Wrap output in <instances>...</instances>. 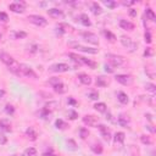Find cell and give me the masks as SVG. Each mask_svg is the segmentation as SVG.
Instances as JSON below:
<instances>
[{
	"label": "cell",
	"instance_id": "obj_1",
	"mask_svg": "<svg viewBox=\"0 0 156 156\" xmlns=\"http://www.w3.org/2000/svg\"><path fill=\"white\" fill-rule=\"evenodd\" d=\"M0 60H2L4 64L8 66V68L15 73V75H20V64L15 61V59L12 56H10L6 53H0Z\"/></svg>",
	"mask_w": 156,
	"mask_h": 156
},
{
	"label": "cell",
	"instance_id": "obj_2",
	"mask_svg": "<svg viewBox=\"0 0 156 156\" xmlns=\"http://www.w3.org/2000/svg\"><path fill=\"white\" fill-rule=\"evenodd\" d=\"M68 56H70L75 62L79 64V65H87V66H89V67H91V68H94V67L97 66V64H95L94 61H91V60H89V59H85V57H83V56H79V55H77V54H75V53H70Z\"/></svg>",
	"mask_w": 156,
	"mask_h": 156
},
{
	"label": "cell",
	"instance_id": "obj_3",
	"mask_svg": "<svg viewBox=\"0 0 156 156\" xmlns=\"http://www.w3.org/2000/svg\"><path fill=\"white\" fill-rule=\"evenodd\" d=\"M106 59L109 60V62L113 66V67H118L122 66L124 64V57L121 55H115V54H107Z\"/></svg>",
	"mask_w": 156,
	"mask_h": 156
},
{
	"label": "cell",
	"instance_id": "obj_4",
	"mask_svg": "<svg viewBox=\"0 0 156 156\" xmlns=\"http://www.w3.org/2000/svg\"><path fill=\"white\" fill-rule=\"evenodd\" d=\"M121 44L124 46V48H127L129 51H134L135 49H137V44L133 42V39L132 38H129V37H126V36H122L121 37Z\"/></svg>",
	"mask_w": 156,
	"mask_h": 156
},
{
	"label": "cell",
	"instance_id": "obj_5",
	"mask_svg": "<svg viewBox=\"0 0 156 156\" xmlns=\"http://www.w3.org/2000/svg\"><path fill=\"white\" fill-rule=\"evenodd\" d=\"M28 20H29V22H32V23H34L36 26H39V27L46 26V23H48V21L45 20V17L39 16V15H29L28 16Z\"/></svg>",
	"mask_w": 156,
	"mask_h": 156
},
{
	"label": "cell",
	"instance_id": "obj_6",
	"mask_svg": "<svg viewBox=\"0 0 156 156\" xmlns=\"http://www.w3.org/2000/svg\"><path fill=\"white\" fill-rule=\"evenodd\" d=\"M20 73H22L23 76L29 77V78H37L38 77L37 73L32 68H30L29 66H27V65H24V64H21L20 65Z\"/></svg>",
	"mask_w": 156,
	"mask_h": 156
},
{
	"label": "cell",
	"instance_id": "obj_7",
	"mask_svg": "<svg viewBox=\"0 0 156 156\" xmlns=\"http://www.w3.org/2000/svg\"><path fill=\"white\" fill-rule=\"evenodd\" d=\"M72 48L79 50V51H83V53H88V54H98V49H93V48H88V46H83L81 45L79 43H71L70 44Z\"/></svg>",
	"mask_w": 156,
	"mask_h": 156
},
{
	"label": "cell",
	"instance_id": "obj_8",
	"mask_svg": "<svg viewBox=\"0 0 156 156\" xmlns=\"http://www.w3.org/2000/svg\"><path fill=\"white\" fill-rule=\"evenodd\" d=\"M82 37L84 38V40H87L90 44H94V45H98L99 44V39H98L97 34L91 33V32H83L82 33Z\"/></svg>",
	"mask_w": 156,
	"mask_h": 156
},
{
	"label": "cell",
	"instance_id": "obj_9",
	"mask_svg": "<svg viewBox=\"0 0 156 156\" xmlns=\"http://www.w3.org/2000/svg\"><path fill=\"white\" fill-rule=\"evenodd\" d=\"M115 78H116V81L118 83H121L123 85H129V84L133 83V78L129 75H117Z\"/></svg>",
	"mask_w": 156,
	"mask_h": 156
},
{
	"label": "cell",
	"instance_id": "obj_10",
	"mask_svg": "<svg viewBox=\"0 0 156 156\" xmlns=\"http://www.w3.org/2000/svg\"><path fill=\"white\" fill-rule=\"evenodd\" d=\"M71 67L67 65V64H55V65H53L49 70L51 71V72H67L68 70H70Z\"/></svg>",
	"mask_w": 156,
	"mask_h": 156
},
{
	"label": "cell",
	"instance_id": "obj_11",
	"mask_svg": "<svg viewBox=\"0 0 156 156\" xmlns=\"http://www.w3.org/2000/svg\"><path fill=\"white\" fill-rule=\"evenodd\" d=\"M9 9L12 11V12H16V14H22L24 11V3H20V2H15L12 4L9 5Z\"/></svg>",
	"mask_w": 156,
	"mask_h": 156
},
{
	"label": "cell",
	"instance_id": "obj_12",
	"mask_svg": "<svg viewBox=\"0 0 156 156\" xmlns=\"http://www.w3.org/2000/svg\"><path fill=\"white\" fill-rule=\"evenodd\" d=\"M83 122H84V124H87L89 127H95L98 124V118L91 116V115H87L83 117Z\"/></svg>",
	"mask_w": 156,
	"mask_h": 156
},
{
	"label": "cell",
	"instance_id": "obj_13",
	"mask_svg": "<svg viewBox=\"0 0 156 156\" xmlns=\"http://www.w3.org/2000/svg\"><path fill=\"white\" fill-rule=\"evenodd\" d=\"M99 129H100V132H101V134H103V138H104L106 142H109V140L111 139V132H110V129H109L106 126H104V124H100Z\"/></svg>",
	"mask_w": 156,
	"mask_h": 156
},
{
	"label": "cell",
	"instance_id": "obj_14",
	"mask_svg": "<svg viewBox=\"0 0 156 156\" xmlns=\"http://www.w3.org/2000/svg\"><path fill=\"white\" fill-rule=\"evenodd\" d=\"M119 27L122 29H126V30H133L134 29V24L127 20H121L119 21Z\"/></svg>",
	"mask_w": 156,
	"mask_h": 156
},
{
	"label": "cell",
	"instance_id": "obj_15",
	"mask_svg": "<svg viewBox=\"0 0 156 156\" xmlns=\"http://www.w3.org/2000/svg\"><path fill=\"white\" fill-rule=\"evenodd\" d=\"M53 88H54V90L57 93V94H65V93L67 91V88H66V85L64 84V83H57V84H55V85H53Z\"/></svg>",
	"mask_w": 156,
	"mask_h": 156
},
{
	"label": "cell",
	"instance_id": "obj_16",
	"mask_svg": "<svg viewBox=\"0 0 156 156\" xmlns=\"http://www.w3.org/2000/svg\"><path fill=\"white\" fill-rule=\"evenodd\" d=\"M78 79H79V82H81L82 84H84V85H89V84L91 83V78H90L88 75H85V73H81V75L78 76Z\"/></svg>",
	"mask_w": 156,
	"mask_h": 156
},
{
	"label": "cell",
	"instance_id": "obj_17",
	"mask_svg": "<svg viewBox=\"0 0 156 156\" xmlns=\"http://www.w3.org/2000/svg\"><path fill=\"white\" fill-rule=\"evenodd\" d=\"M48 14H49L51 17H56V18H59V17H62V16H64V14H62V11H61V10L55 9V8L49 9V10H48Z\"/></svg>",
	"mask_w": 156,
	"mask_h": 156
},
{
	"label": "cell",
	"instance_id": "obj_18",
	"mask_svg": "<svg viewBox=\"0 0 156 156\" xmlns=\"http://www.w3.org/2000/svg\"><path fill=\"white\" fill-rule=\"evenodd\" d=\"M117 99L121 104H127L128 103V95L126 94V93H123V91H118V94H117Z\"/></svg>",
	"mask_w": 156,
	"mask_h": 156
},
{
	"label": "cell",
	"instance_id": "obj_19",
	"mask_svg": "<svg viewBox=\"0 0 156 156\" xmlns=\"http://www.w3.org/2000/svg\"><path fill=\"white\" fill-rule=\"evenodd\" d=\"M79 21H81V23L83 24V26H85V27H90L91 26V22H90V20H89V17H88V15H85V14H82L81 16H79Z\"/></svg>",
	"mask_w": 156,
	"mask_h": 156
},
{
	"label": "cell",
	"instance_id": "obj_20",
	"mask_svg": "<svg viewBox=\"0 0 156 156\" xmlns=\"http://www.w3.org/2000/svg\"><path fill=\"white\" fill-rule=\"evenodd\" d=\"M91 11H93V14H94V15H100L103 12V9H101V6L98 3H93L91 4Z\"/></svg>",
	"mask_w": 156,
	"mask_h": 156
},
{
	"label": "cell",
	"instance_id": "obj_21",
	"mask_svg": "<svg viewBox=\"0 0 156 156\" xmlns=\"http://www.w3.org/2000/svg\"><path fill=\"white\" fill-rule=\"evenodd\" d=\"M11 37L14 39H22V38H26L27 37V33L26 32H22V30H16V32H12Z\"/></svg>",
	"mask_w": 156,
	"mask_h": 156
},
{
	"label": "cell",
	"instance_id": "obj_22",
	"mask_svg": "<svg viewBox=\"0 0 156 156\" xmlns=\"http://www.w3.org/2000/svg\"><path fill=\"white\" fill-rule=\"evenodd\" d=\"M66 145H67V149H68V150H72V151L78 150V146H77V144H76V142H75L73 139L66 140Z\"/></svg>",
	"mask_w": 156,
	"mask_h": 156
},
{
	"label": "cell",
	"instance_id": "obj_23",
	"mask_svg": "<svg viewBox=\"0 0 156 156\" xmlns=\"http://www.w3.org/2000/svg\"><path fill=\"white\" fill-rule=\"evenodd\" d=\"M94 109H95L98 112H106L107 106H106L105 103H98V104L94 105Z\"/></svg>",
	"mask_w": 156,
	"mask_h": 156
},
{
	"label": "cell",
	"instance_id": "obj_24",
	"mask_svg": "<svg viewBox=\"0 0 156 156\" xmlns=\"http://www.w3.org/2000/svg\"><path fill=\"white\" fill-rule=\"evenodd\" d=\"M145 14H146V16L149 17L150 21H155V20H156V15H155L154 10H151L150 8H146V9H145Z\"/></svg>",
	"mask_w": 156,
	"mask_h": 156
},
{
	"label": "cell",
	"instance_id": "obj_25",
	"mask_svg": "<svg viewBox=\"0 0 156 156\" xmlns=\"http://www.w3.org/2000/svg\"><path fill=\"white\" fill-rule=\"evenodd\" d=\"M26 133H27L28 137H30V139H32V140H36V139H37V132H36L32 127H29V128L26 131Z\"/></svg>",
	"mask_w": 156,
	"mask_h": 156
},
{
	"label": "cell",
	"instance_id": "obj_26",
	"mask_svg": "<svg viewBox=\"0 0 156 156\" xmlns=\"http://www.w3.org/2000/svg\"><path fill=\"white\" fill-rule=\"evenodd\" d=\"M124 133L123 132H117L116 134H115V142L116 143H123L124 142Z\"/></svg>",
	"mask_w": 156,
	"mask_h": 156
},
{
	"label": "cell",
	"instance_id": "obj_27",
	"mask_svg": "<svg viewBox=\"0 0 156 156\" xmlns=\"http://www.w3.org/2000/svg\"><path fill=\"white\" fill-rule=\"evenodd\" d=\"M107 83H109L107 79H106L105 77H103V76H100V77L97 78V84H98L99 87H106Z\"/></svg>",
	"mask_w": 156,
	"mask_h": 156
},
{
	"label": "cell",
	"instance_id": "obj_28",
	"mask_svg": "<svg viewBox=\"0 0 156 156\" xmlns=\"http://www.w3.org/2000/svg\"><path fill=\"white\" fill-rule=\"evenodd\" d=\"M91 150H93V152H95V154H101L103 152V146H101V144H93V146H91Z\"/></svg>",
	"mask_w": 156,
	"mask_h": 156
},
{
	"label": "cell",
	"instance_id": "obj_29",
	"mask_svg": "<svg viewBox=\"0 0 156 156\" xmlns=\"http://www.w3.org/2000/svg\"><path fill=\"white\" fill-rule=\"evenodd\" d=\"M104 36H105L110 42H115V40H116V36L112 34L110 30H104Z\"/></svg>",
	"mask_w": 156,
	"mask_h": 156
},
{
	"label": "cell",
	"instance_id": "obj_30",
	"mask_svg": "<svg viewBox=\"0 0 156 156\" xmlns=\"http://www.w3.org/2000/svg\"><path fill=\"white\" fill-rule=\"evenodd\" d=\"M26 156H38L37 150L34 148H28L26 149Z\"/></svg>",
	"mask_w": 156,
	"mask_h": 156
},
{
	"label": "cell",
	"instance_id": "obj_31",
	"mask_svg": "<svg viewBox=\"0 0 156 156\" xmlns=\"http://www.w3.org/2000/svg\"><path fill=\"white\" fill-rule=\"evenodd\" d=\"M118 123L121 124L122 127H127V126H128V119H126V117L121 115V116L118 117Z\"/></svg>",
	"mask_w": 156,
	"mask_h": 156
},
{
	"label": "cell",
	"instance_id": "obj_32",
	"mask_svg": "<svg viewBox=\"0 0 156 156\" xmlns=\"http://www.w3.org/2000/svg\"><path fill=\"white\" fill-rule=\"evenodd\" d=\"M55 126H56V128H57V129H64V128L66 127V123H65L64 121H62V119H56Z\"/></svg>",
	"mask_w": 156,
	"mask_h": 156
},
{
	"label": "cell",
	"instance_id": "obj_33",
	"mask_svg": "<svg viewBox=\"0 0 156 156\" xmlns=\"http://www.w3.org/2000/svg\"><path fill=\"white\" fill-rule=\"evenodd\" d=\"M104 5H106V6L110 8V9H115V8L117 6V3H116V2H111V0H105Z\"/></svg>",
	"mask_w": 156,
	"mask_h": 156
},
{
	"label": "cell",
	"instance_id": "obj_34",
	"mask_svg": "<svg viewBox=\"0 0 156 156\" xmlns=\"http://www.w3.org/2000/svg\"><path fill=\"white\" fill-rule=\"evenodd\" d=\"M145 89H146L148 91L152 93V94H154L155 91H156V87H155L152 83H146V85H145Z\"/></svg>",
	"mask_w": 156,
	"mask_h": 156
},
{
	"label": "cell",
	"instance_id": "obj_35",
	"mask_svg": "<svg viewBox=\"0 0 156 156\" xmlns=\"http://www.w3.org/2000/svg\"><path fill=\"white\" fill-rule=\"evenodd\" d=\"M140 140H142L143 144H146V145H150V144L152 143L151 139H150L148 135H140Z\"/></svg>",
	"mask_w": 156,
	"mask_h": 156
},
{
	"label": "cell",
	"instance_id": "obj_36",
	"mask_svg": "<svg viewBox=\"0 0 156 156\" xmlns=\"http://www.w3.org/2000/svg\"><path fill=\"white\" fill-rule=\"evenodd\" d=\"M145 72H146V75L150 77V78H155V72H154V68H151V67H146L145 68Z\"/></svg>",
	"mask_w": 156,
	"mask_h": 156
},
{
	"label": "cell",
	"instance_id": "obj_37",
	"mask_svg": "<svg viewBox=\"0 0 156 156\" xmlns=\"http://www.w3.org/2000/svg\"><path fill=\"white\" fill-rule=\"evenodd\" d=\"M5 112H6V113H11V115H12V113L15 112V107H14L12 105L8 104V105L5 106Z\"/></svg>",
	"mask_w": 156,
	"mask_h": 156
},
{
	"label": "cell",
	"instance_id": "obj_38",
	"mask_svg": "<svg viewBox=\"0 0 156 156\" xmlns=\"http://www.w3.org/2000/svg\"><path fill=\"white\" fill-rule=\"evenodd\" d=\"M79 134H81V138L82 139H85L87 137H88V129H85V128H81V131H79Z\"/></svg>",
	"mask_w": 156,
	"mask_h": 156
},
{
	"label": "cell",
	"instance_id": "obj_39",
	"mask_svg": "<svg viewBox=\"0 0 156 156\" xmlns=\"http://www.w3.org/2000/svg\"><path fill=\"white\" fill-rule=\"evenodd\" d=\"M98 98H99L98 91H90V93H89V99H91V100H97Z\"/></svg>",
	"mask_w": 156,
	"mask_h": 156
},
{
	"label": "cell",
	"instance_id": "obj_40",
	"mask_svg": "<svg viewBox=\"0 0 156 156\" xmlns=\"http://www.w3.org/2000/svg\"><path fill=\"white\" fill-rule=\"evenodd\" d=\"M49 113H50V111L45 107V109H43L42 111H40V116H42V118H46L48 116H49Z\"/></svg>",
	"mask_w": 156,
	"mask_h": 156
},
{
	"label": "cell",
	"instance_id": "obj_41",
	"mask_svg": "<svg viewBox=\"0 0 156 156\" xmlns=\"http://www.w3.org/2000/svg\"><path fill=\"white\" fill-rule=\"evenodd\" d=\"M8 20H9V16H8V14H5V12H0V21L6 22Z\"/></svg>",
	"mask_w": 156,
	"mask_h": 156
},
{
	"label": "cell",
	"instance_id": "obj_42",
	"mask_svg": "<svg viewBox=\"0 0 156 156\" xmlns=\"http://www.w3.org/2000/svg\"><path fill=\"white\" fill-rule=\"evenodd\" d=\"M61 81L59 79V78H56V77H53V78H50L49 79V83L51 84V85H55V84H57V83H60Z\"/></svg>",
	"mask_w": 156,
	"mask_h": 156
},
{
	"label": "cell",
	"instance_id": "obj_43",
	"mask_svg": "<svg viewBox=\"0 0 156 156\" xmlns=\"http://www.w3.org/2000/svg\"><path fill=\"white\" fill-rule=\"evenodd\" d=\"M145 42L146 43H151V34H150L149 30H148V32H145Z\"/></svg>",
	"mask_w": 156,
	"mask_h": 156
},
{
	"label": "cell",
	"instance_id": "obj_44",
	"mask_svg": "<svg viewBox=\"0 0 156 156\" xmlns=\"http://www.w3.org/2000/svg\"><path fill=\"white\" fill-rule=\"evenodd\" d=\"M152 55V49L151 48H146V50L144 51V56H151Z\"/></svg>",
	"mask_w": 156,
	"mask_h": 156
},
{
	"label": "cell",
	"instance_id": "obj_45",
	"mask_svg": "<svg viewBox=\"0 0 156 156\" xmlns=\"http://www.w3.org/2000/svg\"><path fill=\"white\" fill-rule=\"evenodd\" d=\"M78 117V113L76 111H70V118L71 119H76Z\"/></svg>",
	"mask_w": 156,
	"mask_h": 156
},
{
	"label": "cell",
	"instance_id": "obj_46",
	"mask_svg": "<svg viewBox=\"0 0 156 156\" xmlns=\"http://www.w3.org/2000/svg\"><path fill=\"white\" fill-rule=\"evenodd\" d=\"M6 137L5 135H0V144H5L6 143Z\"/></svg>",
	"mask_w": 156,
	"mask_h": 156
},
{
	"label": "cell",
	"instance_id": "obj_47",
	"mask_svg": "<svg viewBox=\"0 0 156 156\" xmlns=\"http://www.w3.org/2000/svg\"><path fill=\"white\" fill-rule=\"evenodd\" d=\"M105 71L109 72V73H112V72H113V70H112L110 66H107V65H105Z\"/></svg>",
	"mask_w": 156,
	"mask_h": 156
},
{
	"label": "cell",
	"instance_id": "obj_48",
	"mask_svg": "<svg viewBox=\"0 0 156 156\" xmlns=\"http://www.w3.org/2000/svg\"><path fill=\"white\" fill-rule=\"evenodd\" d=\"M129 15H131V16H137V11H135L134 9H131V10H129Z\"/></svg>",
	"mask_w": 156,
	"mask_h": 156
},
{
	"label": "cell",
	"instance_id": "obj_49",
	"mask_svg": "<svg viewBox=\"0 0 156 156\" xmlns=\"http://www.w3.org/2000/svg\"><path fill=\"white\" fill-rule=\"evenodd\" d=\"M5 97V90H3V89H0V99H3Z\"/></svg>",
	"mask_w": 156,
	"mask_h": 156
},
{
	"label": "cell",
	"instance_id": "obj_50",
	"mask_svg": "<svg viewBox=\"0 0 156 156\" xmlns=\"http://www.w3.org/2000/svg\"><path fill=\"white\" fill-rule=\"evenodd\" d=\"M134 4V2H123V5H132Z\"/></svg>",
	"mask_w": 156,
	"mask_h": 156
},
{
	"label": "cell",
	"instance_id": "obj_51",
	"mask_svg": "<svg viewBox=\"0 0 156 156\" xmlns=\"http://www.w3.org/2000/svg\"><path fill=\"white\" fill-rule=\"evenodd\" d=\"M145 117H148V119H149V121H151V119H152V118H151V115H150V113L145 115Z\"/></svg>",
	"mask_w": 156,
	"mask_h": 156
},
{
	"label": "cell",
	"instance_id": "obj_52",
	"mask_svg": "<svg viewBox=\"0 0 156 156\" xmlns=\"http://www.w3.org/2000/svg\"><path fill=\"white\" fill-rule=\"evenodd\" d=\"M70 103H71V104H76V101H75L73 99H70Z\"/></svg>",
	"mask_w": 156,
	"mask_h": 156
},
{
	"label": "cell",
	"instance_id": "obj_53",
	"mask_svg": "<svg viewBox=\"0 0 156 156\" xmlns=\"http://www.w3.org/2000/svg\"><path fill=\"white\" fill-rule=\"evenodd\" d=\"M0 38H2V34H0Z\"/></svg>",
	"mask_w": 156,
	"mask_h": 156
}]
</instances>
